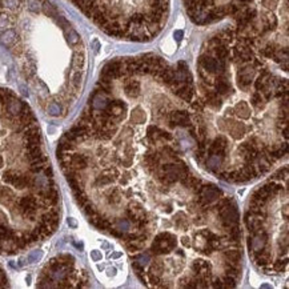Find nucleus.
<instances>
[{"label":"nucleus","mask_w":289,"mask_h":289,"mask_svg":"<svg viewBox=\"0 0 289 289\" xmlns=\"http://www.w3.org/2000/svg\"><path fill=\"white\" fill-rule=\"evenodd\" d=\"M121 256V253H115V255H113V257H120Z\"/></svg>","instance_id":"4be33fe9"},{"label":"nucleus","mask_w":289,"mask_h":289,"mask_svg":"<svg viewBox=\"0 0 289 289\" xmlns=\"http://www.w3.org/2000/svg\"><path fill=\"white\" fill-rule=\"evenodd\" d=\"M175 36H177V40H180L181 36H183V32L181 31H177V32H175Z\"/></svg>","instance_id":"412c9836"},{"label":"nucleus","mask_w":289,"mask_h":289,"mask_svg":"<svg viewBox=\"0 0 289 289\" xmlns=\"http://www.w3.org/2000/svg\"><path fill=\"white\" fill-rule=\"evenodd\" d=\"M87 283V274L76 268L75 259L71 255H59L52 259L41 270L37 280V287H88Z\"/></svg>","instance_id":"f03ea898"},{"label":"nucleus","mask_w":289,"mask_h":289,"mask_svg":"<svg viewBox=\"0 0 289 289\" xmlns=\"http://www.w3.org/2000/svg\"><path fill=\"white\" fill-rule=\"evenodd\" d=\"M253 259H255L257 265H260L263 268L270 265V263H272V255H270V252L265 248H264L263 251L255 253V255H253Z\"/></svg>","instance_id":"6e6552de"},{"label":"nucleus","mask_w":289,"mask_h":289,"mask_svg":"<svg viewBox=\"0 0 289 289\" xmlns=\"http://www.w3.org/2000/svg\"><path fill=\"white\" fill-rule=\"evenodd\" d=\"M168 119L171 121V127H191L192 120H191V115L186 111H171L168 115Z\"/></svg>","instance_id":"0eeeda50"},{"label":"nucleus","mask_w":289,"mask_h":289,"mask_svg":"<svg viewBox=\"0 0 289 289\" xmlns=\"http://www.w3.org/2000/svg\"><path fill=\"white\" fill-rule=\"evenodd\" d=\"M164 272V263L160 261V260H156V261H153L151 264V268H149V272L148 274H155V276H161Z\"/></svg>","instance_id":"f8f14e48"},{"label":"nucleus","mask_w":289,"mask_h":289,"mask_svg":"<svg viewBox=\"0 0 289 289\" xmlns=\"http://www.w3.org/2000/svg\"><path fill=\"white\" fill-rule=\"evenodd\" d=\"M175 223H176V225H177L179 228H183V227H185V225H186V218H185V214L183 213V212H179V213H176V216H175Z\"/></svg>","instance_id":"a211bd4d"},{"label":"nucleus","mask_w":289,"mask_h":289,"mask_svg":"<svg viewBox=\"0 0 289 289\" xmlns=\"http://www.w3.org/2000/svg\"><path fill=\"white\" fill-rule=\"evenodd\" d=\"M177 244L176 236L171 232H161L155 237V241L151 248L153 255H165V253L173 251Z\"/></svg>","instance_id":"20e7f679"},{"label":"nucleus","mask_w":289,"mask_h":289,"mask_svg":"<svg viewBox=\"0 0 289 289\" xmlns=\"http://www.w3.org/2000/svg\"><path fill=\"white\" fill-rule=\"evenodd\" d=\"M135 261L139 264V265L145 266L151 261V256L148 255V253H144V255H137V256H135Z\"/></svg>","instance_id":"f3484780"},{"label":"nucleus","mask_w":289,"mask_h":289,"mask_svg":"<svg viewBox=\"0 0 289 289\" xmlns=\"http://www.w3.org/2000/svg\"><path fill=\"white\" fill-rule=\"evenodd\" d=\"M228 131L233 139H240L242 136V133H245V125H244V123H233V124L228 128Z\"/></svg>","instance_id":"9d476101"},{"label":"nucleus","mask_w":289,"mask_h":289,"mask_svg":"<svg viewBox=\"0 0 289 289\" xmlns=\"http://www.w3.org/2000/svg\"><path fill=\"white\" fill-rule=\"evenodd\" d=\"M92 256H93V259H95V260L101 259V255H100V253H97V252H93V253H92Z\"/></svg>","instance_id":"aec40b11"},{"label":"nucleus","mask_w":289,"mask_h":289,"mask_svg":"<svg viewBox=\"0 0 289 289\" xmlns=\"http://www.w3.org/2000/svg\"><path fill=\"white\" fill-rule=\"evenodd\" d=\"M220 280H221V288H235L236 287V278L228 276V274H225Z\"/></svg>","instance_id":"2eb2a0df"},{"label":"nucleus","mask_w":289,"mask_h":289,"mask_svg":"<svg viewBox=\"0 0 289 289\" xmlns=\"http://www.w3.org/2000/svg\"><path fill=\"white\" fill-rule=\"evenodd\" d=\"M237 115L240 116V119H244V120L251 117V107L246 101H240L237 104Z\"/></svg>","instance_id":"9b49d317"},{"label":"nucleus","mask_w":289,"mask_h":289,"mask_svg":"<svg viewBox=\"0 0 289 289\" xmlns=\"http://www.w3.org/2000/svg\"><path fill=\"white\" fill-rule=\"evenodd\" d=\"M95 24L109 20L115 15L121 13L119 0H69Z\"/></svg>","instance_id":"7ed1b4c3"},{"label":"nucleus","mask_w":289,"mask_h":289,"mask_svg":"<svg viewBox=\"0 0 289 289\" xmlns=\"http://www.w3.org/2000/svg\"><path fill=\"white\" fill-rule=\"evenodd\" d=\"M161 131H163V129H160L157 125H149V127L147 128L148 139H151L152 141H156V140L160 139V136H161Z\"/></svg>","instance_id":"ddd939ff"},{"label":"nucleus","mask_w":289,"mask_h":289,"mask_svg":"<svg viewBox=\"0 0 289 289\" xmlns=\"http://www.w3.org/2000/svg\"><path fill=\"white\" fill-rule=\"evenodd\" d=\"M223 196V191L214 185H203L199 189V200L203 207H207L208 204L216 201Z\"/></svg>","instance_id":"39448f33"},{"label":"nucleus","mask_w":289,"mask_h":289,"mask_svg":"<svg viewBox=\"0 0 289 289\" xmlns=\"http://www.w3.org/2000/svg\"><path fill=\"white\" fill-rule=\"evenodd\" d=\"M132 120L135 123H144V120H145V113H144V109L141 107H136L132 111Z\"/></svg>","instance_id":"4468645a"},{"label":"nucleus","mask_w":289,"mask_h":289,"mask_svg":"<svg viewBox=\"0 0 289 289\" xmlns=\"http://www.w3.org/2000/svg\"><path fill=\"white\" fill-rule=\"evenodd\" d=\"M273 180L274 181H283V180H287L288 179V168L285 167L284 169L281 168V169H278V171L274 173V176H273Z\"/></svg>","instance_id":"dca6fc26"},{"label":"nucleus","mask_w":289,"mask_h":289,"mask_svg":"<svg viewBox=\"0 0 289 289\" xmlns=\"http://www.w3.org/2000/svg\"><path fill=\"white\" fill-rule=\"evenodd\" d=\"M224 257L227 259L228 263L233 264V265H240L241 251H237V249H228V251H224Z\"/></svg>","instance_id":"1a4fd4ad"},{"label":"nucleus","mask_w":289,"mask_h":289,"mask_svg":"<svg viewBox=\"0 0 289 289\" xmlns=\"http://www.w3.org/2000/svg\"><path fill=\"white\" fill-rule=\"evenodd\" d=\"M60 223V192L32 109L0 88V253L49 237Z\"/></svg>","instance_id":"f257e3e1"},{"label":"nucleus","mask_w":289,"mask_h":289,"mask_svg":"<svg viewBox=\"0 0 289 289\" xmlns=\"http://www.w3.org/2000/svg\"><path fill=\"white\" fill-rule=\"evenodd\" d=\"M268 233L261 228L259 232L252 233V237H249V253L253 256L255 253L263 251L266 245Z\"/></svg>","instance_id":"423d86ee"},{"label":"nucleus","mask_w":289,"mask_h":289,"mask_svg":"<svg viewBox=\"0 0 289 289\" xmlns=\"http://www.w3.org/2000/svg\"><path fill=\"white\" fill-rule=\"evenodd\" d=\"M4 287H8V277H7L3 266L0 265V288H4Z\"/></svg>","instance_id":"6ab92c4d"}]
</instances>
